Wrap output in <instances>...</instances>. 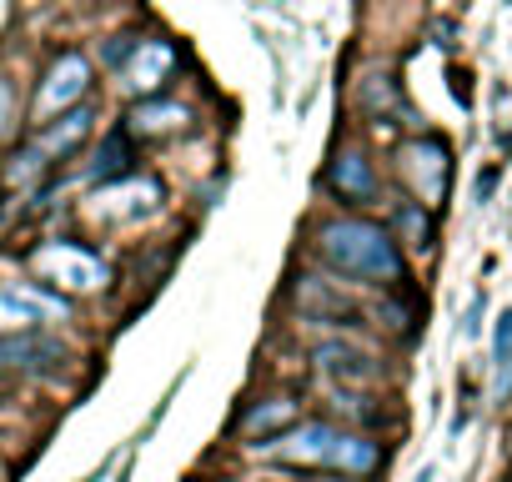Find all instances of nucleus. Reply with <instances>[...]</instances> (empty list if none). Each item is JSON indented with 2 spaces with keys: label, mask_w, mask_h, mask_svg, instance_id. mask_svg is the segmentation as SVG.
<instances>
[{
  "label": "nucleus",
  "mask_w": 512,
  "mask_h": 482,
  "mask_svg": "<svg viewBox=\"0 0 512 482\" xmlns=\"http://www.w3.org/2000/svg\"><path fill=\"white\" fill-rule=\"evenodd\" d=\"M317 257H322L332 272L357 277V282H372V287H392V282L402 277L397 241H392L377 221H362V216L322 221V231H317Z\"/></svg>",
  "instance_id": "1"
},
{
  "label": "nucleus",
  "mask_w": 512,
  "mask_h": 482,
  "mask_svg": "<svg viewBox=\"0 0 512 482\" xmlns=\"http://www.w3.org/2000/svg\"><path fill=\"white\" fill-rule=\"evenodd\" d=\"M91 136V106H71L66 116H56V121H46L41 131H36V141L16 156V181H26V176H36L41 166H51V161H61V156H71L81 141Z\"/></svg>",
  "instance_id": "2"
},
{
  "label": "nucleus",
  "mask_w": 512,
  "mask_h": 482,
  "mask_svg": "<svg viewBox=\"0 0 512 482\" xmlns=\"http://www.w3.org/2000/svg\"><path fill=\"white\" fill-rule=\"evenodd\" d=\"M71 317V302L41 282H11L0 287V327H16V332H31V327H51V322H66Z\"/></svg>",
  "instance_id": "3"
},
{
  "label": "nucleus",
  "mask_w": 512,
  "mask_h": 482,
  "mask_svg": "<svg viewBox=\"0 0 512 482\" xmlns=\"http://www.w3.org/2000/svg\"><path fill=\"white\" fill-rule=\"evenodd\" d=\"M86 91H91V61H86L81 51L56 56L51 71H46V81H41V91H36V121L46 126V121L66 116L71 106L86 101Z\"/></svg>",
  "instance_id": "4"
},
{
  "label": "nucleus",
  "mask_w": 512,
  "mask_h": 482,
  "mask_svg": "<svg viewBox=\"0 0 512 482\" xmlns=\"http://www.w3.org/2000/svg\"><path fill=\"white\" fill-rule=\"evenodd\" d=\"M417 206H437L447 196V176H452V161H447V146L437 136H422V141H407L402 156H397Z\"/></svg>",
  "instance_id": "5"
},
{
  "label": "nucleus",
  "mask_w": 512,
  "mask_h": 482,
  "mask_svg": "<svg viewBox=\"0 0 512 482\" xmlns=\"http://www.w3.org/2000/svg\"><path fill=\"white\" fill-rule=\"evenodd\" d=\"M36 272L56 287H71V292H96L106 282V262L76 241H51V247L36 252Z\"/></svg>",
  "instance_id": "6"
},
{
  "label": "nucleus",
  "mask_w": 512,
  "mask_h": 482,
  "mask_svg": "<svg viewBox=\"0 0 512 482\" xmlns=\"http://www.w3.org/2000/svg\"><path fill=\"white\" fill-rule=\"evenodd\" d=\"M337 432L342 427H332V422H297L282 437H272V452L292 467H327L332 447H337Z\"/></svg>",
  "instance_id": "7"
},
{
  "label": "nucleus",
  "mask_w": 512,
  "mask_h": 482,
  "mask_svg": "<svg viewBox=\"0 0 512 482\" xmlns=\"http://www.w3.org/2000/svg\"><path fill=\"white\" fill-rule=\"evenodd\" d=\"M171 71H176V51H171V41H136L131 61L121 66V76H126V91H136V96H151V91H161Z\"/></svg>",
  "instance_id": "8"
},
{
  "label": "nucleus",
  "mask_w": 512,
  "mask_h": 482,
  "mask_svg": "<svg viewBox=\"0 0 512 482\" xmlns=\"http://www.w3.org/2000/svg\"><path fill=\"white\" fill-rule=\"evenodd\" d=\"M0 362H6V367H26V372H41V367L66 362V342L51 337V332H41V327H31V332H16V337L0 342Z\"/></svg>",
  "instance_id": "9"
},
{
  "label": "nucleus",
  "mask_w": 512,
  "mask_h": 482,
  "mask_svg": "<svg viewBox=\"0 0 512 482\" xmlns=\"http://www.w3.org/2000/svg\"><path fill=\"white\" fill-rule=\"evenodd\" d=\"M327 186H332L347 206L377 201V176H372V161H367L362 151H337V156H332V171H327Z\"/></svg>",
  "instance_id": "10"
},
{
  "label": "nucleus",
  "mask_w": 512,
  "mask_h": 482,
  "mask_svg": "<svg viewBox=\"0 0 512 482\" xmlns=\"http://www.w3.org/2000/svg\"><path fill=\"white\" fill-rule=\"evenodd\" d=\"M161 181L156 176H121L116 186H106L101 191V201H106V211L111 216H121V221H136V216H151L156 206H161Z\"/></svg>",
  "instance_id": "11"
},
{
  "label": "nucleus",
  "mask_w": 512,
  "mask_h": 482,
  "mask_svg": "<svg viewBox=\"0 0 512 482\" xmlns=\"http://www.w3.org/2000/svg\"><path fill=\"white\" fill-rule=\"evenodd\" d=\"M317 367H322L332 382H342V387H362V382L377 377V362H372L362 347H352V342H322V347H317Z\"/></svg>",
  "instance_id": "12"
},
{
  "label": "nucleus",
  "mask_w": 512,
  "mask_h": 482,
  "mask_svg": "<svg viewBox=\"0 0 512 482\" xmlns=\"http://www.w3.org/2000/svg\"><path fill=\"white\" fill-rule=\"evenodd\" d=\"M382 462H387V452H382V442L377 437H367V432H337V447H332V472H347V477H372V472H382Z\"/></svg>",
  "instance_id": "13"
},
{
  "label": "nucleus",
  "mask_w": 512,
  "mask_h": 482,
  "mask_svg": "<svg viewBox=\"0 0 512 482\" xmlns=\"http://www.w3.org/2000/svg\"><path fill=\"white\" fill-rule=\"evenodd\" d=\"M287 427H297V402H292V397H267V402H256V407L241 417V437H246V442H272V437H282Z\"/></svg>",
  "instance_id": "14"
},
{
  "label": "nucleus",
  "mask_w": 512,
  "mask_h": 482,
  "mask_svg": "<svg viewBox=\"0 0 512 482\" xmlns=\"http://www.w3.org/2000/svg\"><path fill=\"white\" fill-rule=\"evenodd\" d=\"M186 121H191V111L176 101H136V111H131V131H141V136H176V131H186Z\"/></svg>",
  "instance_id": "15"
},
{
  "label": "nucleus",
  "mask_w": 512,
  "mask_h": 482,
  "mask_svg": "<svg viewBox=\"0 0 512 482\" xmlns=\"http://www.w3.org/2000/svg\"><path fill=\"white\" fill-rule=\"evenodd\" d=\"M297 302H302V312H312V317H322V322L352 327V302L337 297V292L322 287V282H302V287H297Z\"/></svg>",
  "instance_id": "16"
},
{
  "label": "nucleus",
  "mask_w": 512,
  "mask_h": 482,
  "mask_svg": "<svg viewBox=\"0 0 512 482\" xmlns=\"http://www.w3.org/2000/svg\"><path fill=\"white\" fill-rule=\"evenodd\" d=\"M492 397L497 402L512 397V307L497 317V332H492Z\"/></svg>",
  "instance_id": "17"
},
{
  "label": "nucleus",
  "mask_w": 512,
  "mask_h": 482,
  "mask_svg": "<svg viewBox=\"0 0 512 482\" xmlns=\"http://www.w3.org/2000/svg\"><path fill=\"white\" fill-rule=\"evenodd\" d=\"M126 156H131V146H126V136H121V131H111V136H106V146L96 151V161H91V171H86V181H106V176H126Z\"/></svg>",
  "instance_id": "18"
},
{
  "label": "nucleus",
  "mask_w": 512,
  "mask_h": 482,
  "mask_svg": "<svg viewBox=\"0 0 512 482\" xmlns=\"http://www.w3.org/2000/svg\"><path fill=\"white\" fill-rule=\"evenodd\" d=\"M397 226L407 231V241H412V247H432V221H427V206L407 201V206L397 211Z\"/></svg>",
  "instance_id": "19"
},
{
  "label": "nucleus",
  "mask_w": 512,
  "mask_h": 482,
  "mask_svg": "<svg viewBox=\"0 0 512 482\" xmlns=\"http://www.w3.org/2000/svg\"><path fill=\"white\" fill-rule=\"evenodd\" d=\"M11 126H16V91H11L6 76H0V141L11 136Z\"/></svg>",
  "instance_id": "20"
},
{
  "label": "nucleus",
  "mask_w": 512,
  "mask_h": 482,
  "mask_svg": "<svg viewBox=\"0 0 512 482\" xmlns=\"http://www.w3.org/2000/svg\"><path fill=\"white\" fill-rule=\"evenodd\" d=\"M482 312H487V297H477V302H472V312H467V322H462V332H467V337H477V327H482Z\"/></svg>",
  "instance_id": "21"
},
{
  "label": "nucleus",
  "mask_w": 512,
  "mask_h": 482,
  "mask_svg": "<svg viewBox=\"0 0 512 482\" xmlns=\"http://www.w3.org/2000/svg\"><path fill=\"white\" fill-rule=\"evenodd\" d=\"M417 482H432V472H422V477H417Z\"/></svg>",
  "instance_id": "22"
}]
</instances>
